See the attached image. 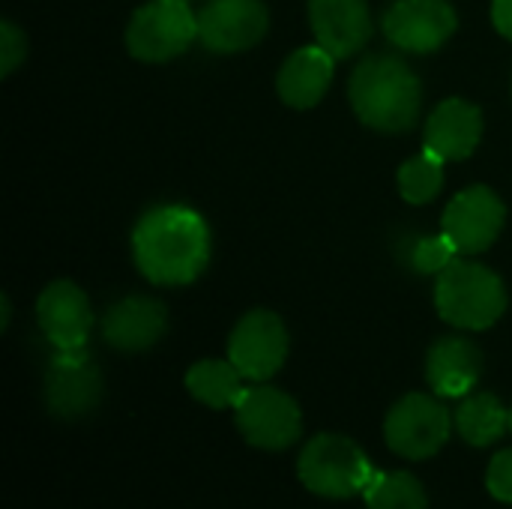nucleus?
<instances>
[{
  "mask_svg": "<svg viewBox=\"0 0 512 509\" xmlns=\"http://www.w3.org/2000/svg\"><path fill=\"white\" fill-rule=\"evenodd\" d=\"M132 258L138 273L153 285H189L210 261V228L189 207H153L132 231Z\"/></svg>",
  "mask_w": 512,
  "mask_h": 509,
  "instance_id": "nucleus-1",
  "label": "nucleus"
},
{
  "mask_svg": "<svg viewBox=\"0 0 512 509\" xmlns=\"http://www.w3.org/2000/svg\"><path fill=\"white\" fill-rule=\"evenodd\" d=\"M354 114L378 132H408L423 108V87L414 69L396 54L363 57L348 81Z\"/></svg>",
  "mask_w": 512,
  "mask_h": 509,
  "instance_id": "nucleus-2",
  "label": "nucleus"
},
{
  "mask_svg": "<svg viewBox=\"0 0 512 509\" xmlns=\"http://www.w3.org/2000/svg\"><path fill=\"white\" fill-rule=\"evenodd\" d=\"M438 315L459 330H489L507 312L504 279L468 258H456L435 282Z\"/></svg>",
  "mask_w": 512,
  "mask_h": 509,
  "instance_id": "nucleus-3",
  "label": "nucleus"
},
{
  "mask_svg": "<svg viewBox=\"0 0 512 509\" xmlns=\"http://www.w3.org/2000/svg\"><path fill=\"white\" fill-rule=\"evenodd\" d=\"M300 483L321 498L363 495L375 468L360 444L345 435H315L297 459Z\"/></svg>",
  "mask_w": 512,
  "mask_h": 509,
  "instance_id": "nucleus-4",
  "label": "nucleus"
},
{
  "mask_svg": "<svg viewBox=\"0 0 512 509\" xmlns=\"http://www.w3.org/2000/svg\"><path fill=\"white\" fill-rule=\"evenodd\" d=\"M198 39V15L186 0H150L135 9L126 27V48L135 60L165 63Z\"/></svg>",
  "mask_w": 512,
  "mask_h": 509,
  "instance_id": "nucleus-5",
  "label": "nucleus"
},
{
  "mask_svg": "<svg viewBox=\"0 0 512 509\" xmlns=\"http://www.w3.org/2000/svg\"><path fill=\"white\" fill-rule=\"evenodd\" d=\"M453 423V414L438 399L426 393H411L390 408L384 420V438L396 456L423 462L450 441Z\"/></svg>",
  "mask_w": 512,
  "mask_h": 509,
  "instance_id": "nucleus-6",
  "label": "nucleus"
},
{
  "mask_svg": "<svg viewBox=\"0 0 512 509\" xmlns=\"http://www.w3.org/2000/svg\"><path fill=\"white\" fill-rule=\"evenodd\" d=\"M234 420L246 444L258 450H270V453L288 450L291 444H297L303 432L300 405L288 393L267 387L264 381L255 387H246V393L234 405Z\"/></svg>",
  "mask_w": 512,
  "mask_h": 509,
  "instance_id": "nucleus-7",
  "label": "nucleus"
},
{
  "mask_svg": "<svg viewBox=\"0 0 512 509\" xmlns=\"http://www.w3.org/2000/svg\"><path fill=\"white\" fill-rule=\"evenodd\" d=\"M228 360L243 372L246 381L273 378L288 360V330L276 312L255 309L240 318L228 339Z\"/></svg>",
  "mask_w": 512,
  "mask_h": 509,
  "instance_id": "nucleus-8",
  "label": "nucleus"
},
{
  "mask_svg": "<svg viewBox=\"0 0 512 509\" xmlns=\"http://www.w3.org/2000/svg\"><path fill=\"white\" fill-rule=\"evenodd\" d=\"M381 27L390 45L411 54H429L450 42L459 15L447 0H396L384 12Z\"/></svg>",
  "mask_w": 512,
  "mask_h": 509,
  "instance_id": "nucleus-9",
  "label": "nucleus"
},
{
  "mask_svg": "<svg viewBox=\"0 0 512 509\" xmlns=\"http://www.w3.org/2000/svg\"><path fill=\"white\" fill-rule=\"evenodd\" d=\"M102 399V375L87 348L54 351L45 369V405L63 420L90 414Z\"/></svg>",
  "mask_w": 512,
  "mask_h": 509,
  "instance_id": "nucleus-10",
  "label": "nucleus"
},
{
  "mask_svg": "<svg viewBox=\"0 0 512 509\" xmlns=\"http://www.w3.org/2000/svg\"><path fill=\"white\" fill-rule=\"evenodd\" d=\"M507 207L489 186L462 189L444 210V234L462 255L486 252L504 231Z\"/></svg>",
  "mask_w": 512,
  "mask_h": 509,
  "instance_id": "nucleus-11",
  "label": "nucleus"
},
{
  "mask_svg": "<svg viewBox=\"0 0 512 509\" xmlns=\"http://www.w3.org/2000/svg\"><path fill=\"white\" fill-rule=\"evenodd\" d=\"M270 27L261 0H207L198 12V39L207 51L234 54L258 45Z\"/></svg>",
  "mask_w": 512,
  "mask_h": 509,
  "instance_id": "nucleus-12",
  "label": "nucleus"
},
{
  "mask_svg": "<svg viewBox=\"0 0 512 509\" xmlns=\"http://www.w3.org/2000/svg\"><path fill=\"white\" fill-rule=\"evenodd\" d=\"M36 321L54 351L87 348L93 330V309L87 294L75 282H51L36 300Z\"/></svg>",
  "mask_w": 512,
  "mask_h": 509,
  "instance_id": "nucleus-13",
  "label": "nucleus"
},
{
  "mask_svg": "<svg viewBox=\"0 0 512 509\" xmlns=\"http://www.w3.org/2000/svg\"><path fill=\"white\" fill-rule=\"evenodd\" d=\"M309 24L315 45L336 60L357 54L372 36V12L366 0H309Z\"/></svg>",
  "mask_w": 512,
  "mask_h": 509,
  "instance_id": "nucleus-14",
  "label": "nucleus"
},
{
  "mask_svg": "<svg viewBox=\"0 0 512 509\" xmlns=\"http://www.w3.org/2000/svg\"><path fill=\"white\" fill-rule=\"evenodd\" d=\"M168 327V312L153 297H126L114 303L102 318V339L126 354L153 348Z\"/></svg>",
  "mask_w": 512,
  "mask_h": 509,
  "instance_id": "nucleus-15",
  "label": "nucleus"
},
{
  "mask_svg": "<svg viewBox=\"0 0 512 509\" xmlns=\"http://www.w3.org/2000/svg\"><path fill=\"white\" fill-rule=\"evenodd\" d=\"M483 138V111L465 99H444L426 120V150L444 162L474 156Z\"/></svg>",
  "mask_w": 512,
  "mask_h": 509,
  "instance_id": "nucleus-16",
  "label": "nucleus"
},
{
  "mask_svg": "<svg viewBox=\"0 0 512 509\" xmlns=\"http://www.w3.org/2000/svg\"><path fill=\"white\" fill-rule=\"evenodd\" d=\"M483 375V354L471 339L447 336L429 348L426 378L435 396L441 399H465Z\"/></svg>",
  "mask_w": 512,
  "mask_h": 509,
  "instance_id": "nucleus-17",
  "label": "nucleus"
},
{
  "mask_svg": "<svg viewBox=\"0 0 512 509\" xmlns=\"http://www.w3.org/2000/svg\"><path fill=\"white\" fill-rule=\"evenodd\" d=\"M333 63L336 57L330 51H324L321 45H306L297 48L279 69L276 87L285 105L291 108H315L324 93L330 90L333 81Z\"/></svg>",
  "mask_w": 512,
  "mask_h": 509,
  "instance_id": "nucleus-18",
  "label": "nucleus"
},
{
  "mask_svg": "<svg viewBox=\"0 0 512 509\" xmlns=\"http://www.w3.org/2000/svg\"><path fill=\"white\" fill-rule=\"evenodd\" d=\"M456 432L471 447H492L510 432V408L492 393H468L456 408Z\"/></svg>",
  "mask_w": 512,
  "mask_h": 509,
  "instance_id": "nucleus-19",
  "label": "nucleus"
},
{
  "mask_svg": "<svg viewBox=\"0 0 512 509\" xmlns=\"http://www.w3.org/2000/svg\"><path fill=\"white\" fill-rule=\"evenodd\" d=\"M243 372L231 360H201L186 372V390L207 408L225 411L246 393Z\"/></svg>",
  "mask_w": 512,
  "mask_h": 509,
  "instance_id": "nucleus-20",
  "label": "nucleus"
},
{
  "mask_svg": "<svg viewBox=\"0 0 512 509\" xmlns=\"http://www.w3.org/2000/svg\"><path fill=\"white\" fill-rule=\"evenodd\" d=\"M369 509H426L429 498L423 483L408 471H375L366 492Z\"/></svg>",
  "mask_w": 512,
  "mask_h": 509,
  "instance_id": "nucleus-21",
  "label": "nucleus"
},
{
  "mask_svg": "<svg viewBox=\"0 0 512 509\" xmlns=\"http://www.w3.org/2000/svg\"><path fill=\"white\" fill-rule=\"evenodd\" d=\"M444 186V159L432 150L411 156L399 168V192L408 204H429Z\"/></svg>",
  "mask_w": 512,
  "mask_h": 509,
  "instance_id": "nucleus-22",
  "label": "nucleus"
},
{
  "mask_svg": "<svg viewBox=\"0 0 512 509\" xmlns=\"http://www.w3.org/2000/svg\"><path fill=\"white\" fill-rule=\"evenodd\" d=\"M456 258H459V249L453 246V240H450L444 231L435 234V237H423V240L414 246V252H411L414 270H417V273H426V276L444 273Z\"/></svg>",
  "mask_w": 512,
  "mask_h": 509,
  "instance_id": "nucleus-23",
  "label": "nucleus"
},
{
  "mask_svg": "<svg viewBox=\"0 0 512 509\" xmlns=\"http://www.w3.org/2000/svg\"><path fill=\"white\" fill-rule=\"evenodd\" d=\"M27 57V39L24 33L12 24V21H3L0 24V75H12V69Z\"/></svg>",
  "mask_w": 512,
  "mask_h": 509,
  "instance_id": "nucleus-24",
  "label": "nucleus"
},
{
  "mask_svg": "<svg viewBox=\"0 0 512 509\" xmlns=\"http://www.w3.org/2000/svg\"><path fill=\"white\" fill-rule=\"evenodd\" d=\"M486 489L495 501L512 504V447L501 450L492 462H489V474H486Z\"/></svg>",
  "mask_w": 512,
  "mask_h": 509,
  "instance_id": "nucleus-25",
  "label": "nucleus"
},
{
  "mask_svg": "<svg viewBox=\"0 0 512 509\" xmlns=\"http://www.w3.org/2000/svg\"><path fill=\"white\" fill-rule=\"evenodd\" d=\"M492 21L498 33L512 42V0H492Z\"/></svg>",
  "mask_w": 512,
  "mask_h": 509,
  "instance_id": "nucleus-26",
  "label": "nucleus"
},
{
  "mask_svg": "<svg viewBox=\"0 0 512 509\" xmlns=\"http://www.w3.org/2000/svg\"><path fill=\"white\" fill-rule=\"evenodd\" d=\"M510 435H512V408H510Z\"/></svg>",
  "mask_w": 512,
  "mask_h": 509,
  "instance_id": "nucleus-27",
  "label": "nucleus"
}]
</instances>
